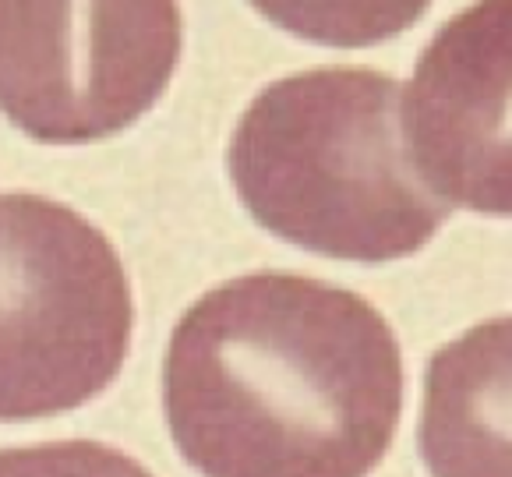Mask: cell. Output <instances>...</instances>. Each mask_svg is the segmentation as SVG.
Returning a JSON list of instances; mask_svg holds the SVG:
<instances>
[{
  "label": "cell",
  "mask_w": 512,
  "mask_h": 477,
  "mask_svg": "<svg viewBox=\"0 0 512 477\" xmlns=\"http://www.w3.org/2000/svg\"><path fill=\"white\" fill-rule=\"evenodd\" d=\"M403 354L361 294L251 273L202 294L163 361V410L202 477H368L403 414Z\"/></svg>",
  "instance_id": "obj_1"
},
{
  "label": "cell",
  "mask_w": 512,
  "mask_h": 477,
  "mask_svg": "<svg viewBox=\"0 0 512 477\" xmlns=\"http://www.w3.org/2000/svg\"><path fill=\"white\" fill-rule=\"evenodd\" d=\"M226 167L258 227L339 262L410 258L449 216L410 156L403 89L375 68L272 82L237 121Z\"/></svg>",
  "instance_id": "obj_2"
},
{
  "label": "cell",
  "mask_w": 512,
  "mask_h": 477,
  "mask_svg": "<svg viewBox=\"0 0 512 477\" xmlns=\"http://www.w3.org/2000/svg\"><path fill=\"white\" fill-rule=\"evenodd\" d=\"M135 301L110 237L71 205L0 195V421L96 400L131 350Z\"/></svg>",
  "instance_id": "obj_3"
},
{
  "label": "cell",
  "mask_w": 512,
  "mask_h": 477,
  "mask_svg": "<svg viewBox=\"0 0 512 477\" xmlns=\"http://www.w3.org/2000/svg\"><path fill=\"white\" fill-rule=\"evenodd\" d=\"M177 0H0V114L43 145L138 124L181 61Z\"/></svg>",
  "instance_id": "obj_4"
},
{
  "label": "cell",
  "mask_w": 512,
  "mask_h": 477,
  "mask_svg": "<svg viewBox=\"0 0 512 477\" xmlns=\"http://www.w3.org/2000/svg\"><path fill=\"white\" fill-rule=\"evenodd\" d=\"M403 128L417 174L445 205L512 216V0H477L431 36Z\"/></svg>",
  "instance_id": "obj_5"
},
{
  "label": "cell",
  "mask_w": 512,
  "mask_h": 477,
  "mask_svg": "<svg viewBox=\"0 0 512 477\" xmlns=\"http://www.w3.org/2000/svg\"><path fill=\"white\" fill-rule=\"evenodd\" d=\"M417 446L431 477H512V315L435 350Z\"/></svg>",
  "instance_id": "obj_6"
},
{
  "label": "cell",
  "mask_w": 512,
  "mask_h": 477,
  "mask_svg": "<svg viewBox=\"0 0 512 477\" xmlns=\"http://www.w3.org/2000/svg\"><path fill=\"white\" fill-rule=\"evenodd\" d=\"M272 25L304 43L361 50L417 25L435 0H248Z\"/></svg>",
  "instance_id": "obj_7"
},
{
  "label": "cell",
  "mask_w": 512,
  "mask_h": 477,
  "mask_svg": "<svg viewBox=\"0 0 512 477\" xmlns=\"http://www.w3.org/2000/svg\"><path fill=\"white\" fill-rule=\"evenodd\" d=\"M0 477H152L135 456L106 442L64 439L0 449Z\"/></svg>",
  "instance_id": "obj_8"
}]
</instances>
